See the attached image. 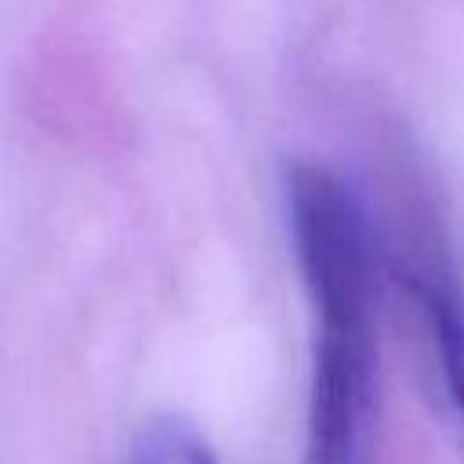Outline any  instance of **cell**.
<instances>
[{
    "mask_svg": "<svg viewBox=\"0 0 464 464\" xmlns=\"http://www.w3.org/2000/svg\"><path fill=\"white\" fill-rule=\"evenodd\" d=\"M286 214L315 323H370V236L348 185L326 167L294 163L286 170Z\"/></svg>",
    "mask_w": 464,
    "mask_h": 464,
    "instance_id": "obj_1",
    "label": "cell"
},
{
    "mask_svg": "<svg viewBox=\"0 0 464 464\" xmlns=\"http://www.w3.org/2000/svg\"><path fill=\"white\" fill-rule=\"evenodd\" d=\"M417 301H420L428 326H431L446 395H450V402L464 424V297L453 286H442L435 279H420Z\"/></svg>",
    "mask_w": 464,
    "mask_h": 464,
    "instance_id": "obj_2",
    "label": "cell"
},
{
    "mask_svg": "<svg viewBox=\"0 0 464 464\" xmlns=\"http://www.w3.org/2000/svg\"><path fill=\"white\" fill-rule=\"evenodd\" d=\"M123 464H218V457L192 420L167 413L138 428Z\"/></svg>",
    "mask_w": 464,
    "mask_h": 464,
    "instance_id": "obj_3",
    "label": "cell"
}]
</instances>
